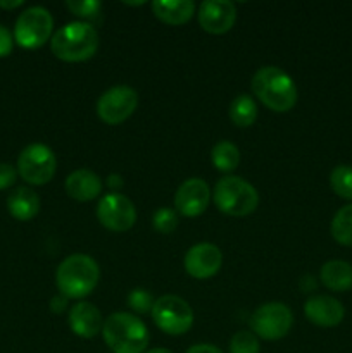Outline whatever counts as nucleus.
I'll return each mask as SVG.
<instances>
[{"mask_svg":"<svg viewBox=\"0 0 352 353\" xmlns=\"http://www.w3.org/2000/svg\"><path fill=\"white\" fill-rule=\"evenodd\" d=\"M150 314L155 326L171 336H182L193 324L192 307L176 295H164L155 300Z\"/></svg>","mask_w":352,"mask_h":353,"instance_id":"6e6552de","label":"nucleus"},{"mask_svg":"<svg viewBox=\"0 0 352 353\" xmlns=\"http://www.w3.org/2000/svg\"><path fill=\"white\" fill-rule=\"evenodd\" d=\"M259 340L252 331H238L230 340V353H259Z\"/></svg>","mask_w":352,"mask_h":353,"instance_id":"393cba45","label":"nucleus"},{"mask_svg":"<svg viewBox=\"0 0 352 353\" xmlns=\"http://www.w3.org/2000/svg\"><path fill=\"white\" fill-rule=\"evenodd\" d=\"M99 33L90 23H68L50 38V50L59 61L85 62L97 54Z\"/></svg>","mask_w":352,"mask_h":353,"instance_id":"f03ea898","label":"nucleus"},{"mask_svg":"<svg viewBox=\"0 0 352 353\" xmlns=\"http://www.w3.org/2000/svg\"><path fill=\"white\" fill-rule=\"evenodd\" d=\"M330 186L340 199L352 200V165H337L330 174Z\"/></svg>","mask_w":352,"mask_h":353,"instance_id":"b1692460","label":"nucleus"},{"mask_svg":"<svg viewBox=\"0 0 352 353\" xmlns=\"http://www.w3.org/2000/svg\"><path fill=\"white\" fill-rule=\"evenodd\" d=\"M97 219L106 230L124 233L137 223V209L123 193H107L97 205Z\"/></svg>","mask_w":352,"mask_h":353,"instance_id":"9b49d317","label":"nucleus"},{"mask_svg":"<svg viewBox=\"0 0 352 353\" xmlns=\"http://www.w3.org/2000/svg\"><path fill=\"white\" fill-rule=\"evenodd\" d=\"M304 314L314 326L335 327L344 321L345 309L333 296L314 295L304 305Z\"/></svg>","mask_w":352,"mask_h":353,"instance_id":"2eb2a0df","label":"nucleus"},{"mask_svg":"<svg viewBox=\"0 0 352 353\" xmlns=\"http://www.w3.org/2000/svg\"><path fill=\"white\" fill-rule=\"evenodd\" d=\"M138 105V93L131 86L117 85L100 95L97 114L109 126H117L133 116Z\"/></svg>","mask_w":352,"mask_h":353,"instance_id":"9d476101","label":"nucleus"},{"mask_svg":"<svg viewBox=\"0 0 352 353\" xmlns=\"http://www.w3.org/2000/svg\"><path fill=\"white\" fill-rule=\"evenodd\" d=\"M102 338L114 353H144L147 350V326L128 312H114L104 321Z\"/></svg>","mask_w":352,"mask_h":353,"instance_id":"20e7f679","label":"nucleus"},{"mask_svg":"<svg viewBox=\"0 0 352 353\" xmlns=\"http://www.w3.org/2000/svg\"><path fill=\"white\" fill-rule=\"evenodd\" d=\"M100 278V269L95 259L85 254H72L59 264L55 283L66 299L79 300L95 290Z\"/></svg>","mask_w":352,"mask_h":353,"instance_id":"7ed1b4c3","label":"nucleus"},{"mask_svg":"<svg viewBox=\"0 0 352 353\" xmlns=\"http://www.w3.org/2000/svg\"><path fill=\"white\" fill-rule=\"evenodd\" d=\"M254 95L275 112H289L297 103V86L283 69L276 65H264L257 69L252 78Z\"/></svg>","mask_w":352,"mask_h":353,"instance_id":"f257e3e1","label":"nucleus"},{"mask_svg":"<svg viewBox=\"0 0 352 353\" xmlns=\"http://www.w3.org/2000/svg\"><path fill=\"white\" fill-rule=\"evenodd\" d=\"M152 12L169 26H182L193 17L195 3L192 0H155L152 2Z\"/></svg>","mask_w":352,"mask_h":353,"instance_id":"a211bd4d","label":"nucleus"},{"mask_svg":"<svg viewBox=\"0 0 352 353\" xmlns=\"http://www.w3.org/2000/svg\"><path fill=\"white\" fill-rule=\"evenodd\" d=\"M7 209L17 221H31L40 212V196L28 186H19L7 199Z\"/></svg>","mask_w":352,"mask_h":353,"instance_id":"6ab92c4d","label":"nucleus"},{"mask_svg":"<svg viewBox=\"0 0 352 353\" xmlns=\"http://www.w3.org/2000/svg\"><path fill=\"white\" fill-rule=\"evenodd\" d=\"M213 200L226 216L245 217L257 209L259 193L245 179L238 176H224L214 186Z\"/></svg>","mask_w":352,"mask_h":353,"instance_id":"39448f33","label":"nucleus"},{"mask_svg":"<svg viewBox=\"0 0 352 353\" xmlns=\"http://www.w3.org/2000/svg\"><path fill=\"white\" fill-rule=\"evenodd\" d=\"M17 169L7 162H0V190H7L16 183Z\"/></svg>","mask_w":352,"mask_h":353,"instance_id":"c85d7f7f","label":"nucleus"},{"mask_svg":"<svg viewBox=\"0 0 352 353\" xmlns=\"http://www.w3.org/2000/svg\"><path fill=\"white\" fill-rule=\"evenodd\" d=\"M186 274L195 279H209L219 272L223 265V254L213 243H197L186 252L185 261Z\"/></svg>","mask_w":352,"mask_h":353,"instance_id":"f8f14e48","label":"nucleus"},{"mask_svg":"<svg viewBox=\"0 0 352 353\" xmlns=\"http://www.w3.org/2000/svg\"><path fill=\"white\" fill-rule=\"evenodd\" d=\"M230 119L235 126L248 128L257 119V103L247 93L235 97L230 105Z\"/></svg>","mask_w":352,"mask_h":353,"instance_id":"412c9836","label":"nucleus"},{"mask_svg":"<svg viewBox=\"0 0 352 353\" xmlns=\"http://www.w3.org/2000/svg\"><path fill=\"white\" fill-rule=\"evenodd\" d=\"M54 17L45 7H28L14 26V41L23 48H40L52 38Z\"/></svg>","mask_w":352,"mask_h":353,"instance_id":"423d86ee","label":"nucleus"},{"mask_svg":"<svg viewBox=\"0 0 352 353\" xmlns=\"http://www.w3.org/2000/svg\"><path fill=\"white\" fill-rule=\"evenodd\" d=\"M209 202V186L200 178L185 179L175 193L176 210L185 217H199L200 214L206 212Z\"/></svg>","mask_w":352,"mask_h":353,"instance_id":"ddd939ff","label":"nucleus"},{"mask_svg":"<svg viewBox=\"0 0 352 353\" xmlns=\"http://www.w3.org/2000/svg\"><path fill=\"white\" fill-rule=\"evenodd\" d=\"M199 24L211 34H223L233 28L237 21V7L228 0H206L199 7Z\"/></svg>","mask_w":352,"mask_h":353,"instance_id":"4468645a","label":"nucleus"},{"mask_svg":"<svg viewBox=\"0 0 352 353\" xmlns=\"http://www.w3.org/2000/svg\"><path fill=\"white\" fill-rule=\"evenodd\" d=\"M107 185H109L110 190H114V193H117V190L123 188V178L114 172V174H110L109 178H107Z\"/></svg>","mask_w":352,"mask_h":353,"instance_id":"473e14b6","label":"nucleus"},{"mask_svg":"<svg viewBox=\"0 0 352 353\" xmlns=\"http://www.w3.org/2000/svg\"><path fill=\"white\" fill-rule=\"evenodd\" d=\"M66 309H68V299H66L64 295H61V293H59V295L52 296V299H50V310H52V312L62 314Z\"/></svg>","mask_w":352,"mask_h":353,"instance_id":"7c9ffc66","label":"nucleus"},{"mask_svg":"<svg viewBox=\"0 0 352 353\" xmlns=\"http://www.w3.org/2000/svg\"><path fill=\"white\" fill-rule=\"evenodd\" d=\"M320 278L321 283L331 292H349L352 288V265L340 259L328 261L321 268Z\"/></svg>","mask_w":352,"mask_h":353,"instance_id":"aec40b11","label":"nucleus"},{"mask_svg":"<svg viewBox=\"0 0 352 353\" xmlns=\"http://www.w3.org/2000/svg\"><path fill=\"white\" fill-rule=\"evenodd\" d=\"M331 236L344 247H352V203L344 205L331 219Z\"/></svg>","mask_w":352,"mask_h":353,"instance_id":"5701e85b","label":"nucleus"},{"mask_svg":"<svg viewBox=\"0 0 352 353\" xmlns=\"http://www.w3.org/2000/svg\"><path fill=\"white\" fill-rule=\"evenodd\" d=\"M68 323L72 333L85 340L95 338L97 334L102 333L104 327L102 314L90 302L75 303L68 314Z\"/></svg>","mask_w":352,"mask_h":353,"instance_id":"dca6fc26","label":"nucleus"},{"mask_svg":"<svg viewBox=\"0 0 352 353\" xmlns=\"http://www.w3.org/2000/svg\"><path fill=\"white\" fill-rule=\"evenodd\" d=\"M66 7L75 16L83 17V19H93V17H97L100 14L102 3L99 0H68Z\"/></svg>","mask_w":352,"mask_h":353,"instance_id":"bb28decb","label":"nucleus"},{"mask_svg":"<svg viewBox=\"0 0 352 353\" xmlns=\"http://www.w3.org/2000/svg\"><path fill=\"white\" fill-rule=\"evenodd\" d=\"M185 353H223V352H221L217 347H214V345L200 343V345H193V347H190Z\"/></svg>","mask_w":352,"mask_h":353,"instance_id":"2f4dec72","label":"nucleus"},{"mask_svg":"<svg viewBox=\"0 0 352 353\" xmlns=\"http://www.w3.org/2000/svg\"><path fill=\"white\" fill-rule=\"evenodd\" d=\"M213 165L221 172H231L240 164V150L231 141H219L211 152Z\"/></svg>","mask_w":352,"mask_h":353,"instance_id":"4be33fe9","label":"nucleus"},{"mask_svg":"<svg viewBox=\"0 0 352 353\" xmlns=\"http://www.w3.org/2000/svg\"><path fill=\"white\" fill-rule=\"evenodd\" d=\"M147 353H173V352L166 350V348H154V350H148Z\"/></svg>","mask_w":352,"mask_h":353,"instance_id":"f704fd0d","label":"nucleus"},{"mask_svg":"<svg viewBox=\"0 0 352 353\" xmlns=\"http://www.w3.org/2000/svg\"><path fill=\"white\" fill-rule=\"evenodd\" d=\"M293 324V314L285 303L268 302L254 310L251 316V330L255 336L268 341L282 340Z\"/></svg>","mask_w":352,"mask_h":353,"instance_id":"1a4fd4ad","label":"nucleus"},{"mask_svg":"<svg viewBox=\"0 0 352 353\" xmlns=\"http://www.w3.org/2000/svg\"><path fill=\"white\" fill-rule=\"evenodd\" d=\"M152 226L157 233L161 234H169L178 228V216H176V210L168 209V207H162V209L155 210L154 217H152Z\"/></svg>","mask_w":352,"mask_h":353,"instance_id":"a878e982","label":"nucleus"},{"mask_svg":"<svg viewBox=\"0 0 352 353\" xmlns=\"http://www.w3.org/2000/svg\"><path fill=\"white\" fill-rule=\"evenodd\" d=\"M55 169H57V161L54 152L43 143L28 145L17 157V174L30 185H47L54 178Z\"/></svg>","mask_w":352,"mask_h":353,"instance_id":"0eeeda50","label":"nucleus"},{"mask_svg":"<svg viewBox=\"0 0 352 353\" xmlns=\"http://www.w3.org/2000/svg\"><path fill=\"white\" fill-rule=\"evenodd\" d=\"M155 300L147 290L144 288H135L131 290L130 295H128V305L133 312L137 314H147L152 312V307H154Z\"/></svg>","mask_w":352,"mask_h":353,"instance_id":"cd10ccee","label":"nucleus"},{"mask_svg":"<svg viewBox=\"0 0 352 353\" xmlns=\"http://www.w3.org/2000/svg\"><path fill=\"white\" fill-rule=\"evenodd\" d=\"M23 6V0H0V7L2 9H16V7Z\"/></svg>","mask_w":352,"mask_h":353,"instance_id":"72a5a7b5","label":"nucleus"},{"mask_svg":"<svg viewBox=\"0 0 352 353\" xmlns=\"http://www.w3.org/2000/svg\"><path fill=\"white\" fill-rule=\"evenodd\" d=\"M66 193L78 202H90L102 193V179L90 169H78L68 176Z\"/></svg>","mask_w":352,"mask_h":353,"instance_id":"f3484780","label":"nucleus"},{"mask_svg":"<svg viewBox=\"0 0 352 353\" xmlns=\"http://www.w3.org/2000/svg\"><path fill=\"white\" fill-rule=\"evenodd\" d=\"M14 37L3 24H0V57H7L12 52Z\"/></svg>","mask_w":352,"mask_h":353,"instance_id":"c756f323","label":"nucleus"}]
</instances>
